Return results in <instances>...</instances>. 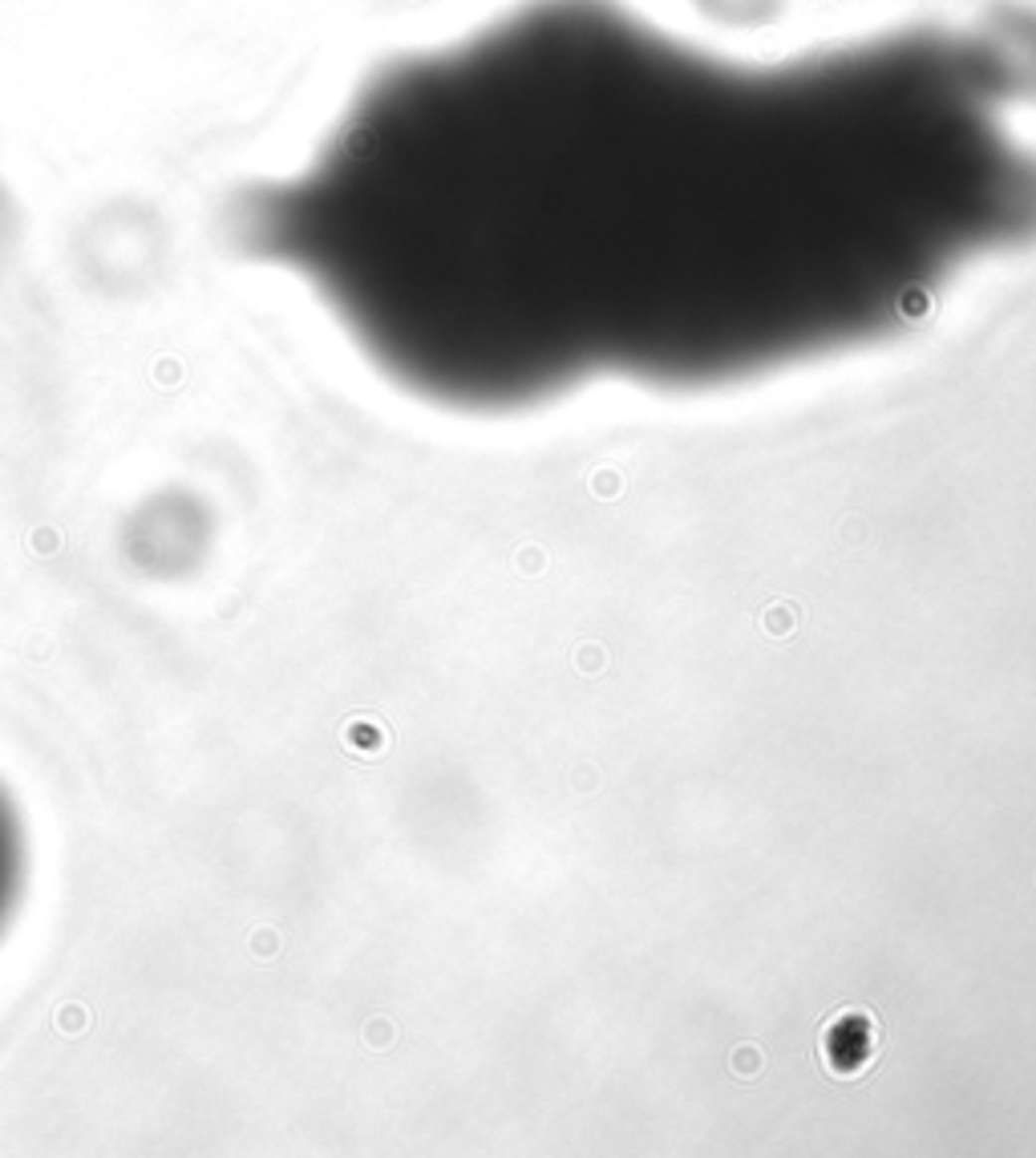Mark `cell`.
<instances>
[{
	"label": "cell",
	"instance_id": "cell-2",
	"mask_svg": "<svg viewBox=\"0 0 1036 1158\" xmlns=\"http://www.w3.org/2000/svg\"><path fill=\"white\" fill-rule=\"evenodd\" d=\"M879 1053V1029L867 1013L842 1009L826 1029H822V1065L834 1077H859Z\"/></svg>",
	"mask_w": 1036,
	"mask_h": 1158
},
{
	"label": "cell",
	"instance_id": "cell-3",
	"mask_svg": "<svg viewBox=\"0 0 1036 1158\" xmlns=\"http://www.w3.org/2000/svg\"><path fill=\"white\" fill-rule=\"evenodd\" d=\"M21 871H25V846H21V822L13 807L0 795V928H5L9 911L21 891Z\"/></svg>",
	"mask_w": 1036,
	"mask_h": 1158
},
{
	"label": "cell",
	"instance_id": "cell-1",
	"mask_svg": "<svg viewBox=\"0 0 1036 1158\" xmlns=\"http://www.w3.org/2000/svg\"><path fill=\"white\" fill-rule=\"evenodd\" d=\"M1032 94L984 29L733 61L620 0H526L381 66L223 231L438 397L733 364L911 313L935 268L1032 231Z\"/></svg>",
	"mask_w": 1036,
	"mask_h": 1158
}]
</instances>
